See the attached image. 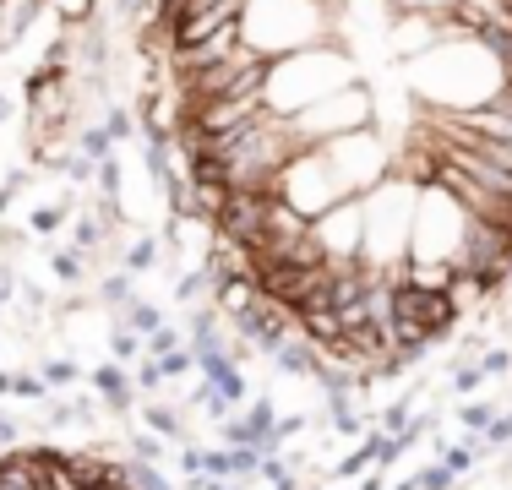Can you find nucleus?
<instances>
[{"mask_svg": "<svg viewBox=\"0 0 512 490\" xmlns=\"http://www.w3.org/2000/svg\"><path fill=\"white\" fill-rule=\"evenodd\" d=\"M55 273H60V278H66V284H71V278H77V273H82V262H77V251H60V256H55Z\"/></svg>", "mask_w": 512, "mask_h": 490, "instance_id": "obj_8", "label": "nucleus"}, {"mask_svg": "<svg viewBox=\"0 0 512 490\" xmlns=\"http://www.w3.org/2000/svg\"><path fill=\"white\" fill-rule=\"evenodd\" d=\"M153 262H158V240H153V235L131 240V251H126V273H148Z\"/></svg>", "mask_w": 512, "mask_h": 490, "instance_id": "obj_5", "label": "nucleus"}, {"mask_svg": "<svg viewBox=\"0 0 512 490\" xmlns=\"http://www.w3.org/2000/svg\"><path fill=\"white\" fill-rule=\"evenodd\" d=\"M148 425L158 436H180V425H175V409H148Z\"/></svg>", "mask_w": 512, "mask_h": 490, "instance_id": "obj_7", "label": "nucleus"}, {"mask_svg": "<svg viewBox=\"0 0 512 490\" xmlns=\"http://www.w3.org/2000/svg\"><path fill=\"white\" fill-rule=\"evenodd\" d=\"M496 420V409L491 403H469V409H463V425H469V436H485V425Z\"/></svg>", "mask_w": 512, "mask_h": 490, "instance_id": "obj_6", "label": "nucleus"}, {"mask_svg": "<svg viewBox=\"0 0 512 490\" xmlns=\"http://www.w3.org/2000/svg\"><path fill=\"white\" fill-rule=\"evenodd\" d=\"M93 387L109 398V409H126L131 387H126V371H120V365H99V371H93Z\"/></svg>", "mask_w": 512, "mask_h": 490, "instance_id": "obj_4", "label": "nucleus"}, {"mask_svg": "<svg viewBox=\"0 0 512 490\" xmlns=\"http://www.w3.org/2000/svg\"><path fill=\"white\" fill-rule=\"evenodd\" d=\"M480 371H485V376H502V371H507V349L485 354V360H480Z\"/></svg>", "mask_w": 512, "mask_h": 490, "instance_id": "obj_9", "label": "nucleus"}, {"mask_svg": "<svg viewBox=\"0 0 512 490\" xmlns=\"http://www.w3.org/2000/svg\"><path fill=\"white\" fill-rule=\"evenodd\" d=\"M311 245L322 251V262H360V245H365V202L360 196H344L322 218H311Z\"/></svg>", "mask_w": 512, "mask_h": 490, "instance_id": "obj_3", "label": "nucleus"}, {"mask_svg": "<svg viewBox=\"0 0 512 490\" xmlns=\"http://www.w3.org/2000/svg\"><path fill=\"white\" fill-rule=\"evenodd\" d=\"M273 196H284V202L295 207V213H306V218H322L327 207H338L355 191L344 186V175L333 169V158H327L322 147H311V153H295L284 169H278Z\"/></svg>", "mask_w": 512, "mask_h": 490, "instance_id": "obj_1", "label": "nucleus"}, {"mask_svg": "<svg viewBox=\"0 0 512 490\" xmlns=\"http://www.w3.org/2000/svg\"><path fill=\"white\" fill-rule=\"evenodd\" d=\"M463 235H469V213L458 196L442 186H420V207H414V235H409V262H453Z\"/></svg>", "mask_w": 512, "mask_h": 490, "instance_id": "obj_2", "label": "nucleus"}]
</instances>
